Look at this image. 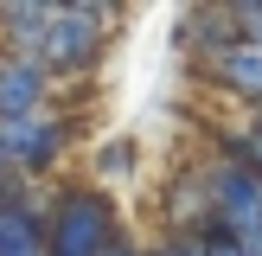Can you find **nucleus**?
I'll return each instance as SVG.
<instances>
[{
	"instance_id": "f257e3e1",
	"label": "nucleus",
	"mask_w": 262,
	"mask_h": 256,
	"mask_svg": "<svg viewBox=\"0 0 262 256\" xmlns=\"http://www.w3.org/2000/svg\"><path fill=\"white\" fill-rule=\"evenodd\" d=\"M115 211L102 192H71L51 218V256H109L115 250Z\"/></svg>"
},
{
	"instance_id": "f03ea898",
	"label": "nucleus",
	"mask_w": 262,
	"mask_h": 256,
	"mask_svg": "<svg viewBox=\"0 0 262 256\" xmlns=\"http://www.w3.org/2000/svg\"><path fill=\"white\" fill-rule=\"evenodd\" d=\"M211 224H224V230H237V237H256L262 230V179L250 173V166H217L211 173Z\"/></svg>"
},
{
	"instance_id": "7ed1b4c3",
	"label": "nucleus",
	"mask_w": 262,
	"mask_h": 256,
	"mask_svg": "<svg viewBox=\"0 0 262 256\" xmlns=\"http://www.w3.org/2000/svg\"><path fill=\"white\" fill-rule=\"evenodd\" d=\"M96 26H102V7H64V13H51V26H45V64L51 71H77V64L96 51Z\"/></svg>"
},
{
	"instance_id": "20e7f679",
	"label": "nucleus",
	"mask_w": 262,
	"mask_h": 256,
	"mask_svg": "<svg viewBox=\"0 0 262 256\" xmlns=\"http://www.w3.org/2000/svg\"><path fill=\"white\" fill-rule=\"evenodd\" d=\"M38 102H45V64L7 58L0 64V115H7V122H26Z\"/></svg>"
},
{
	"instance_id": "39448f33",
	"label": "nucleus",
	"mask_w": 262,
	"mask_h": 256,
	"mask_svg": "<svg viewBox=\"0 0 262 256\" xmlns=\"http://www.w3.org/2000/svg\"><path fill=\"white\" fill-rule=\"evenodd\" d=\"M58 141H64V128L51 122V115H26V122L0 128V154H13V160H26V166H45L51 154H58Z\"/></svg>"
},
{
	"instance_id": "423d86ee",
	"label": "nucleus",
	"mask_w": 262,
	"mask_h": 256,
	"mask_svg": "<svg viewBox=\"0 0 262 256\" xmlns=\"http://www.w3.org/2000/svg\"><path fill=\"white\" fill-rule=\"evenodd\" d=\"M211 77H217L224 90H243V96L262 102V45H250V38H230V45L211 58Z\"/></svg>"
},
{
	"instance_id": "0eeeda50",
	"label": "nucleus",
	"mask_w": 262,
	"mask_h": 256,
	"mask_svg": "<svg viewBox=\"0 0 262 256\" xmlns=\"http://www.w3.org/2000/svg\"><path fill=\"white\" fill-rule=\"evenodd\" d=\"M45 250V218L26 205H0V256H38Z\"/></svg>"
},
{
	"instance_id": "6e6552de",
	"label": "nucleus",
	"mask_w": 262,
	"mask_h": 256,
	"mask_svg": "<svg viewBox=\"0 0 262 256\" xmlns=\"http://www.w3.org/2000/svg\"><path fill=\"white\" fill-rule=\"evenodd\" d=\"M154 256H205V243H199V237H173L166 250H154Z\"/></svg>"
},
{
	"instance_id": "1a4fd4ad",
	"label": "nucleus",
	"mask_w": 262,
	"mask_h": 256,
	"mask_svg": "<svg viewBox=\"0 0 262 256\" xmlns=\"http://www.w3.org/2000/svg\"><path fill=\"white\" fill-rule=\"evenodd\" d=\"M243 166H250V173L262 179V128H256V135H250V147H243Z\"/></svg>"
},
{
	"instance_id": "9d476101",
	"label": "nucleus",
	"mask_w": 262,
	"mask_h": 256,
	"mask_svg": "<svg viewBox=\"0 0 262 256\" xmlns=\"http://www.w3.org/2000/svg\"><path fill=\"white\" fill-rule=\"evenodd\" d=\"M0 160H7V154H0Z\"/></svg>"
}]
</instances>
